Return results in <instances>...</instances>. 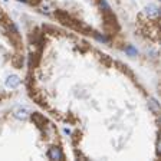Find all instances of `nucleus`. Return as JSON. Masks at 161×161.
I'll return each instance as SVG.
<instances>
[{
  "label": "nucleus",
  "mask_w": 161,
  "mask_h": 161,
  "mask_svg": "<svg viewBox=\"0 0 161 161\" xmlns=\"http://www.w3.org/2000/svg\"><path fill=\"white\" fill-rule=\"evenodd\" d=\"M144 13L148 16V18H157L158 15H160V9L155 6V4H148V6H145V9H144Z\"/></svg>",
  "instance_id": "nucleus-1"
},
{
  "label": "nucleus",
  "mask_w": 161,
  "mask_h": 161,
  "mask_svg": "<svg viewBox=\"0 0 161 161\" xmlns=\"http://www.w3.org/2000/svg\"><path fill=\"white\" fill-rule=\"evenodd\" d=\"M19 85H20V78H19L18 75H10V76H7V79H6V86H7V88L15 89V88H18Z\"/></svg>",
  "instance_id": "nucleus-2"
},
{
  "label": "nucleus",
  "mask_w": 161,
  "mask_h": 161,
  "mask_svg": "<svg viewBox=\"0 0 161 161\" xmlns=\"http://www.w3.org/2000/svg\"><path fill=\"white\" fill-rule=\"evenodd\" d=\"M29 115H30V111H29V108H26V107H18L16 109H15V117H16L18 120H26Z\"/></svg>",
  "instance_id": "nucleus-3"
},
{
  "label": "nucleus",
  "mask_w": 161,
  "mask_h": 161,
  "mask_svg": "<svg viewBox=\"0 0 161 161\" xmlns=\"http://www.w3.org/2000/svg\"><path fill=\"white\" fill-rule=\"evenodd\" d=\"M49 157L52 158V160H62V153H60V150L59 148H52L51 151H49Z\"/></svg>",
  "instance_id": "nucleus-4"
},
{
  "label": "nucleus",
  "mask_w": 161,
  "mask_h": 161,
  "mask_svg": "<svg viewBox=\"0 0 161 161\" xmlns=\"http://www.w3.org/2000/svg\"><path fill=\"white\" fill-rule=\"evenodd\" d=\"M125 52H127V53H129L131 56H135V55L138 53V52H137V49H134L132 46H127V48H125Z\"/></svg>",
  "instance_id": "nucleus-5"
},
{
  "label": "nucleus",
  "mask_w": 161,
  "mask_h": 161,
  "mask_svg": "<svg viewBox=\"0 0 161 161\" xmlns=\"http://www.w3.org/2000/svg\"><path fill=\"white\" fill-rule=\"evenodd\" d=\"M4 1H7V0H4Z\"/></svg>",
  "instance_id": "nucleus-6"
}]
</instances>
